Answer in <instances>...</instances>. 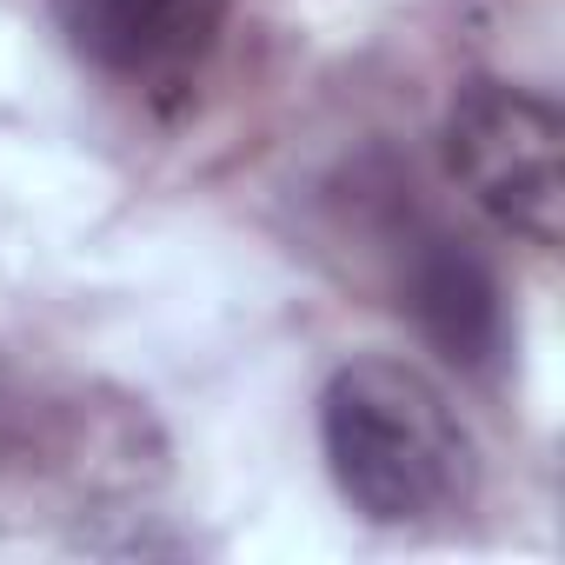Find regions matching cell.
I'll return each mask as SVG.
<instances>
[{
	"label": "cell",
	"instance_id": "obj_1",
	"mask_svg": "<svg viewBox=\"0 0 565 565\" xmlns=\"http://www.w3.org/2000/svg\"><path fill=\"white\" fill-rule=\"evenodd\" d=\"M320 446L340 499L373 525H439L479 492V446L446 386L393 353L347 360L320 393Z\"/></svg>",
	"mask_w": 565,
	"mask_h": 565
},
{
	"label": "cell",
	"instance_id": "obj_2",
	"mask_svg": "<svg viewBox=\"0 0 565 565\" xmlns=\"http://www.w3.org/2000/svg\"><path fill=\"white\" fill-rule=\"evenodd\" d=\"M446 167L505 233L558 246L565 233V120L512 81H466L446 114Z\"/></svg>",
	"mask_w": 565,
	"mask_h": 565
},
{
	"label": "cell",
	"instance_id": "obj_3",
	"mask_svg": "<svg viewBox=\"0 0 565 565\" xmlns=\"http://www.w3.org/2000/svg\"><path fill=\"white\" fill-rule=\"evenodd\" d=\"M54 28L87 67L153 87L213 54L226 0H54Z\"/></svg>",
	"mask_w": 565,
	"mask_h": 565
},
{
	"label": "cell",
	"instance_id": "obj_4",
	"mask_svg": "<svg viewBox=\"0 0 565 565\" xmlns=\"http://www.w3.org/2000/svg\"><path fill=\"white\" fill-rule=\"evenodd\" d=\"M399 307L413 313V327L459 366V373H492L505 360V300L492 266L452 239V233H426L406 253L399 273Z\"/></svg>",
	"mask_w": 565,
	"mask_h": 565
},
{
	"label": "cell",
	"instance_id": "obj_5",
	"mask_svg": "<svg viewBox=\"0 0 565 565\" xmlns=\"http://www.w3.org/2000/svg\"><path fill=\"white\" fill-rule=\"evenodd\" d=\"M0 393H8V366H0Z\"/></svg>",
	"mask_w": 565,
	"mask_h": 565
}]
</instances>
